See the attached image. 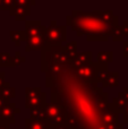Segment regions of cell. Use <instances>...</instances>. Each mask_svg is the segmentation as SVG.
<instances>
[{
  "label": "cell",
  "mask_w": 128,
  "mask_h": 129,
  "mask_svg": "<svg viewBox=\"0 0 128 129\" xmlns=\"http://www.w3.org/2000/svg\"><path fill=\"white\" fill-rule=\"evenodd\" d=\"M51 103L63 108L69 129H124V123L107 126L103 116L108 111V94L98 83L79 80L69 67H63L49 85Z\"/></svg>",
  "instance_id": "6da1fadb"
},
{
  "label": "cell",
  "mask_w": 128,
  "mask_h": 129,
  "mask_svg": "<svg viewBox=\"0 0 128 129\" xmlns=\"http://www.w3.org/2000/svg\"><path fill=\"white\" fill-rule=\"evenodd\" d=\"M67 26L72 27L78 36L85 35L87 41H108L112 35L113 28L97 15L95 10L91 13L82 10H73L70 15L66 17Z\"/></svg>",
  "instance_id": "7a4b0ae2"
},
{
  "label": "cell",
  "mask_w": 128,
  "mask_h": 129,
  "mask_svg": "<svg viewBox=\"0 0 128 129\" xmlns=\"http://www.w3.org/2000/svg\"><path fill=\"white\" fill-rule=\"evenodd\" d=\"M43 119L51 129H69L65 110L59 104L48 102L43 109Z\"/></svg>",
  "instance_id": "3957f363"
},
{
  "label": "cell",
  "mask_w": 128,
  "mask_h": 129,
  "mask_svg": "<svg viewBox=\"0 0 128 129\" xmlns=\"http://www.w3.org/2000/svg\"><path fill=\"white\" fill-rule=\"evenodd\" d=\"M69 67L74 75L79 80L84 83H97V75L98 69H99L98 62H90L84 64H75L70 62Z\"/></svg>",
  "instance_id": "277c9868"
},
{
  "label": "cell",
  "mask_w": 128,
  "mask_h": 129,
  "mask_svg": "<svg viewBox=\"0 0 128 129\" xmlns=\"http://www.w3.org/2000/svg\"><path fill=\"white\" fill-rule=\"evenodd\" d=\"M67 40V27L61 25L58 26L56 20L50 22V26L47 27L45 33V45L49 47H61Z\"/></svg>",
  "instance_id": "5b68a950"
},
{
  "label": "cell",
  "mask_w": 128,
  "mask_h": 129,
  "mask_svg": "<svg viewBox=\"0 0 128 129\" xmlns=\"http://www.w3.org/2000/svg\"><path fill=\"white\" fill-rule=\"evenodd\" d=\"M35 5V1H22L14 0L13 8L10 9V15L15 17L16 20H25L27 16L31 15V6Z\"/></svg>",
  "instance_id": "8992f818"
},
{
  "label": "cell",
  "mask_w": 128,
  "mask_h": 129,
  "mask_svg": "<svg viewBox=\"0 0 128 129\" xmlns=\"http://www.w3.org/2000/svg\"><path fill=\"white\" fill-rule=\"evenodd\" d=\"M45 33H47V27L42 26V31L40 34L34 36H27L25 51L29 52L35 50H42L45 47Z\"/></svg>",
  "instance_id": "52a82bcc"
},
{
  "label": "cell",
  "mask_w": 128,
  "mask_h": 129,
  "mask_svg": "<svg viewBox=\"0 0 128 129\" xmlns=\"http://www.w3.org/2000/svg\"><path fill=\"white\" fill-rule=\"evenodd\" d=\"M16 108L17 107H16V104L14 102L6 103V104L4 105V108L1 109V112H0V119L9 122L10 125L15 123L16 122V119H15Z\"/></svg>",
  "instance_id": "ba28073f"
},
{
  "label": "cell",
  "mask_w": 128,
  "mask_h": 129,
  "mask_svg": "<svg viewBox=\"0 0 128 129\" xmlns=\"http://www.w3.org/2000/svg\"><path fill=\"white\" fill-rule=\"evenodd\" d=\"M127 104H128V103L126 102V100L122 98V95L120 94V92H119L117 98H113L112 101L109 103L108 108L111 110V111L116 112L117 114H124Z\"/></svg>",
  "instance_id": "9c48e42d"
},
{
  "label": "cell",
  "mask_w": 128,
  "mask_h": 129,
  "mask_svg": "<svg viewBox=\"0 0 128 129\" xmlns=\"http://www.w3.org/2000/svg\"><path fill=\"white\" fill-rule=\"evenodd\" d=\"M42 23L41 20H25V32L27 36L38 35L42 31Z\"/></svg>",
  "instance_id": "30bf717a"
},
{
  "label": "cell",
  "mask_w": 128,
  "mask_h": 129,
  "mask_svg": "<svg viewBox=\"0 0 128 129\" xmlns=\"http://www.w3.org/2000/svg\"><path fill=\"white\" fill-rule=\"evenodd\" d=\"M25 129H51L44 119H25Z\"/></svg>",
  "instance_id": "8fae6325"
},
{
  "label": "cell",
  "mask_w": 128,
  "mask_h": 129,
  "mask_svg": "<svg viewBox=\"0 0 128 129\" xmlns=\"http://www.w3.org/2000/svg\"><path fill=\"white\" fill-rule=\"evenodd\" d=\"M119 85V73L117 71H109L106 79L101 84L102 88L106 87H117Z\"/></svg>",
  "instance_id": "7c38bea8"
},
{
  "label": "cell",
  "mask_w": 128,
  "mask_h": 129,
  "mask_svg": "<svg viewBox=\"0 0 128 129\" xmlns=\"http://www.w3.org/2000/svg\"><path fill=\"white\" fill-rule=\"evenodd\" d=\"M0 95L4 98V100L6 101L7 103H9L11 99H14L16 96V89H15V87L11 86L10 83L6 82L4 86L0 88Z\"/></svg>",
  "instance_id": "4fadbf2b"
},
{
  "label": "cell",
  "mask_w": 128,
  "mask_h": 129,
  "mask_svg": "<svg viewBox=\"0 0 128 129\" xmlns=\"http://www.w3.org/2000/svg\"><path fill=\"white\" fill-rule=\"evenodd\" d=\"M75 64H84V63H90L93 62V53L92 51H83L78 52L75 59L72 61Z\"/></svg>",
  "instance_id": "5bb4252c"
},
{
  "label": "cell",
  "mask_w": 128,
  "mask_h": 129,
  "mask_svg": "<svg viewBox=\"0 0 128 129\" xmlns=\"http://www.w3.org/2000/svg\"><path fill=\"white\" fill-rule=\"evenodd\" d=\"M97 62L101 64H106L108 66L113 61V52L112 51H100L97 54Z\"/></svg>",
  "instance_id": "9a60e30c"
},
{
  "label": "cell",
  "mask_w": 128,
  "mask_h": 129,
  "mask_svg": "<svg viewBox=\"0 0 128 129\" xmlns=\"http://www.w3.org/2000/svg\"><path fill=\"white\" fill-rule=\"evenodd\" d=\"M10 38L11 41L14 42V44L16 47H19L22 42H26V32L25 31H10Z\"/></svg>",
  "instance_id": "2e32d148"
},
{
  "label": "cell",
  "mask_w": 128,
  "mask_h": 129,
  "mask_svg": "<svg viewBox=\"0 0 128 129\" xmlns=\"http://www.w3.org/2000/svg\"><path fill=\"white\" fill-rule=\"evenodd\" d=\"M118 116L119 114H117L116 112L111 111L110 109L108 108V111L106 112V114L103 116V122L106 123L107 126H116L118 125Z\"/></svg>",
  "instance_id": "e0dca14e"
},
{
  "label": "cell",
  "mask_w": 128,
  "mask_h": 129,
  "mask_svg": "<svg viewBox=\"0 0 128 129\" xmlns=\"http://www.w3.org/2000/svg\"><path fill=\"white\" fill-rule=\"evenodd\" d=\"M0 67L1 68H13V56L8 52H0Z\"/></svg>",
  "instance_id": "ac0fdd59"
},
{
  "label": "cell",
  "mask_w": 128,
  "mask_h": 129,
  "mask_svg": "<svg viewBox=\"0 0 128 129\" xmlns=\"http://www.w3.org/2000/svg\"><path fill=\"white\" fill-rule=\"evenodd\" d=\"M98 63H99V62H98ZM108 73H109L108 66L99 63V69H98V75H97V83H98V84H100V83L102 84V83H103V80L106 79Z\"/></svg>",
  "instance_id": "d6986e66"
},
{
  "label": "cell",
  "mask_w": 128,
  "mask_h": 129,
  "mask_svg": "<svg viewBox=\"0 0 128 129\" xmlns=\"http://www.w3.org/2000/svg\"><path fill=\"white\" fill-rule=\"evenodd\" d=\"M111 36H112V40L115 41V42H120V41L124 42V33H122V31H121V25L116 27Z\"/></svg>",
  "instance_id": "ffe728a7"
},
{
  "label": "cell",
  "mask_w": 128,
  "mask_h": 129,
  "mask_svg": "<svg viewBox=\"0 0 128 129\" xmlns=\"http://www.w3.org/2000/svg\"><path fill=\"white\" fill-rule=\"evenodd\" d=\"M26 61V58L23 56H20V52L19 51H16L15 54L13 56V63H14V67H17L19 66L20 63L25 62Z\"/></svg>",
  "instance_id": "44dd1931"
},
{
  "label": "cell",
  "mask_w": 128,
  "mask_h": 129,
  "mask_svg": "<svg viewBox=\"0 0 128 129\" xmlns=\"http://www.w3.org/2000/svg\"><path fill=\"white\" fill-rule=\"evenodd\" d=\"M14 0H0V10H9L13 8Z\"/></svg>",
  "instance_id": "7402d4cb"
},
{
  "label": "cell",
  "mask_w": 128,
  "mask_h": 129,
  "mask_svg": "<svg viewBox=\"0 0 128 129\" xmlns=\"http://www.w3.org/2000/svg\"><path fill=\"white\" fill-rule=\"evenodd\" d=\"M121 31L124 33V36H128V20H124L121 24Z\"/></svg>",
  "instance_id": "603a6c76"
},
{
  "label": "cell",
  "mask_w": 128,
  "mask_h": 129,
  "mask_svg": "<svg viewBox=\"0 0 128 129\" xmlns=\"http://www.w3.org/2000/svg\"><path fill=\"white\" fill-rule=\"evenodd\" d=\"M122 54L125 58H128V41L122 42Z\"/></svg>",
  "instance_id": "cb8c5ba5"
},
{
  "label": "cell",
  "mask_w": 128,
  "mask_h": 129,
  "mask_svg": "<svg viewBox=\"0 0 128 129\" xmlns=\"http://www.w3.org/2000/svg\"><path fill=\"white\" fill-rule=\"evenodd\" d=\"M122 122L126 123V125H128V104H127L126 109H125L124 114H122Z\"/></svg>",
  "instance_id": "d4e9b609"
},
{
  "label": "cell",
  "mask_w": 128,
  "mask_h": 129,
  "mask_svg": "<svg viewBox=\"0 0 128 129\" xmlns=\"http://www.w3.org/2000/svg\"><path fill=\"white\" fill-rule=\"evenodd\" d=\"M0 129H10V123L5 120L0 121Z\"/></svg>",
  "instance_id": "484cf974"
},
{
  "label": "cell",
  "mask_w": 128,
  "mask_h": 129,
  "mask_svg": "<svg viewBox=\"0 0 128 129\" xmlns=\"http://www.w3.org/2000/svg\"><path fill=\"white\" fill-rule=\"evenodd\" d=\"M5 77H6V74H5L4 71H0V88H1V87L5 85V83H6Z\"/></svg>",
  "instance_id": "4316f807"
},
{
  "label": "cell",
  "mask_w": 128,
  "mask_h": 129,
  "mask_svg": "<svg viewBox=\"0 0 128 129\" xmlns=\"http://www.w3.org/2000/svg\"><path fill=\"white\" fill-rule=\"evenodd\" d=\"M120 94H121L122 98H124L125 100H126V102L128 103V88H127V87H124V88H122V91L120 92Z\"/></svg>",
  "instance_id": "83f0119b"
},
{
  "label": "cell",
  "mask_w": 128,
  "mask_h": 129,
  "mask_svg": "<svg viewBox=\"0 0 128 129\" xmlns=\"http://www.w3.org/2000/svg\"><path fill=\"white\" fill-rule=\"evenodd\" d=\"M15 113H20V109H19V108H16Z\"/></svg>",
  "instance_id": "f1b7e54d"
},
{
  "label": "cell",
  "mask_w": 128,
  "mask_h": 129,
  "mask_svg": "<svg viewBox=\"0 0 128 129\" xmlns=\"http://www.w3.org/2000/svg\"><path fill=\"white\" fill-rule=\"evenodd\" d=\"M127 88H128V85H127Z\"/></svg>",
  "instance_id": "f546056e"
},
{
  "label": "cell",
  "mask_w": 128,
  "mask_h": 129,
  "mask_svg": "<svg viewBox=\"0 0 128 129\" xmlns=\"http://www.w3.org/2000/svg\"><path fill=\"white\" fill-rule=\"evenodd\" d=\"M0 121H1V119H0Z\"/></svg>",
  "instance_id": "4dcf8cb0"
}]
</instances>
